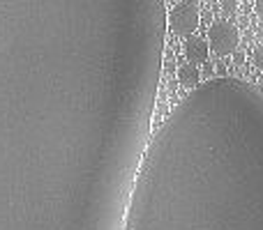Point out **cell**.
I'll use <instances>...</instances> for the list:
<instances>
[{"instance_id": "9", "label": "cell", "mask_w": 263, "mask_h": 230, "mask_svg": "<svg viewBox=\"0 0 263 230\" xmlns=\"http://www.w3.org/2000/svg\"><path fill=\"white\" fill-rule=\"evenodd\" d=\"M233 60H236L238 65H242V62H245V55H242L240 51H236V53H233Z\"/></svg>"}, {"instance_id": "8", "label": "cell", "mask_w": 263, "mask_h": 230, "mask_svg": "<svg viewBox=\"0 0 263 230\" xmlns=\"http://www.w3.org/2000/svg\"><path fill=\"white\" fill-rule=\"evenodd\" d=\"M254 9H256V16L263 18V0H254Z\"/></svg>"}, {"instance_id": "4", "label": "cell", "mask_w": 263, "mask_h": 230, "mask_svg": "<svg viewBox=\"0 0 263 230\" xmlns=\"http://www.w3.org/2000/svg\"><path fill=\"white\" fill-rule=\"evenodd\" d=\"M208 51H210V46H208V41L205 39H201V37H187L185 55H187V60H190L192 65L205 62V60H208Z\"/></svg>"}, {"instance_id": "3", "label": "cell", "mask_w": 263, "mask_h": 230, "mask_svg": "<svg viewBox=\"0 0 263 230\" xmlns=\"http://www.w3.org/2000/svg\"><path fill=\"white\" fill-rule=\"evenodd\" d=\"M199 7L192 0H185V3H178L176 7L168 14V23H171V30L176 32L178 37H192L199 28Z\"/></svg>"}, {"instance_id": "10", "label": "cell", "mask_w": 263, "mask_h": 230, "mask_svg": "<svg viewBox=\"0 0 263 230\" xmlns=\"http://www.w3.org/2000/svg\"><path fill=\"white\" fill-rule=\"evenodd\" d=\"M192 3H199V0H192Z\"/></svg>"}, {"instance_id": "6", "label": "cell", "mask_w": 263, "mask_h": 230, "mask_svg": "<svg viewBox=\"0 0 263 230\" xmlns=\"http://www.w3.org/2000/svg\"><path fill=\"white\" fill-rule=\"evenodd\" d=\"M252 60H254V65L259 69H263V44H259L254 49V53H252Z\"/></svg>"}, {"instance_id": "1", "label": "cell", "mask_w": 263, "mask_h": 230, "mask_svg": "<svg viewBox=\"0 0 263 230\" xmlns=\"http://www.w3.org/2000/svg\"><path fill=\"white\" fill-rule=\"evenodd\" d=\"M125 230H263V88L199 83L145 150Z\"/></svg>"}, {"instance_id": "5", "label": "cell", "mask_w": 263, "mask_h": 230, "mask_svg": "<svg viewBox=\"0 0 263 230\" xmlns=\"http://www.w3.org/2000/svg\"><path fill=\"white\" fill-rule=\"evenodd\" d=\"M178 81H180L182 88H192L194 90L196 86L201 83V74H199V67L196 65H182L180 69H178Z\"/></svg>"}, {"instance_id": "7", "label": "cell", "mask_w": 263, "mask_h": 230, "mask_svg": "<svg viewBox=\"0 0 263 230\" xmlns=\"http://www.w3.org/2000/svg\"><path fill=\"white\" fill-rule=\"evenodd\" d=\"M222 9H224L227 14H236L238 3H236V0H224V3H222Z\"/></svg>"}, {"instance_id": "2", "label": "cell", "mask_w": 263, "mask_h": 230, "mask_svg": "<svg viewBox=\"0 0 263 230\" xmlns=\"http://www.w3.org/2000/svg\"><path fill=\"white\" fill-rule=\"evenodd\" d=\"M208 41L210 49L217 55H231L238 51L240 35H238V28L231 21H215L208 30Z\"/></svg>"}]
</instances>
